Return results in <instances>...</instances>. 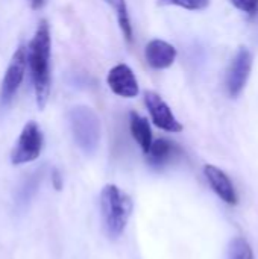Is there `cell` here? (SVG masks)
Returning a JSON list of instances; mask_svg holds the SVG:
<instances>
[{
    "mask_svg": "<svg viewBox=\"0 0 258 259\" xmlns=\"http://www.w3.org/2000/svg\"><path fill=\"white\" fill-rule=\"evenodd\" d=\"M50 29L44 20L36 27L27 47V65L40 109H44L50 96Z\"/></svg>",
    "mask_w": 258,
    "mask_h": 259,
    "instance_id": "cell-1",
    "label": "cell"
},
{
    "mask_svg": "<svg viewBox=\"0 0 258 259\" xmlns=\"http://www.w3.org/2000/svg\"><path fill=\"white\" fill-rule=\"evenodd\" d=\"M100 212L108 237L119 238L126 229L132 212V202L119 187L106 185L100 193Z\"/></svg>",
    "mask_w": 258,
    "mask_h": 259,
    "instance_id": "cell-2",
    "label": "cell"
},
{
    "mask_svg": "<svg viewBox=\"0 0 258 259\" xmlns=\"http://www.w3.org/2000/svg\"><path fill=\"white\" fill-rule=\"evenodd\" d=\"M68 120L79 149L88 155L94 153L100 141V120L97 114L91 108L79 105L70 109Z\"/></svg>",
    "mask_w": 258,
    "mask_h": 259,
    "instance_id": "cell-3",
    "label": "cell"
},
{
    "mask_svg": "<svg viewBox=\"0 0 258 259\" xmlns=\"http://www.w3.org/2000/svg\"><path fill=\"white\" fill-rule=\"evenodd\" d=\"M43 143L44 140L38 124L35 121H29L23 127L14 146V150L11 153V162L14 165H21L35 161L43 150Z\"/></svg>",
    "mask_w": 258,
    "mask_h": 259,
    "instance_id": "cell-4",
    "label": "cell"
},
{
    "mask_svg": "<svg viewBox=\"0 0 258 259\" xmlns=\"http://www.w3.org/2000/svg\"><path fill=\"white\" fill-rule=\"evenodd\" d=\"M26 65H27V52L24 47H18L5 71L3 80H2V100L3 103L11 102V99L15 96V93L18 91L23 77H24V71H26Z\"/></svg>",
    "mask_w": 258,
    "mask_h": 259,
    "instance_id": "cell-5",
    "label": "cell"
},
{
    "mask_svg": "<svg viewBox=\"0 0 258 259\" xmlns=\"http://www.w3.org/2000/svg\"><path fill=\"white\" fill-rule=\"evenodd\" d=\"M251 68H252V55L246 47H242L237 52L236 58L233 59L227 74V88L231 97H237L243 91L249 79Z\"/></svg>",
    "mask_w": 258,
    "mask_h": 259,
    "instance_id": "cell-6",
    "label": "cell"
},
{
    "mask_svg": "<svg viewBox=\"0 0 258 259\" xmlns=\"http://www.w3.org/2000/svg\"><path fill=\"white\" fill-rule=\"evenodd\" d=\"M144 102L149 109V114L152 117V121L157 127L166 131V132H181L182 124L176 120L169 105L161 99L160 94L154 91H148L144 94Z\"/></svg>",
    "mask_w": 258,
    "mask_h": 259,
    "instance_id": "cell-7",
    "label": "cell"
},
{
    "mask_svg": "<svg viewBox=\"0 0 258 259\" xmlns=\"http://www.w3.org/2000/svg\"><path fill=\"white\" fill-rule=\"evenodd\" d=\"M106 82L111 91L120 97L132 99L138 94V83L132 70L126 64H119L113 67L108 73Z\"/></svg>",
    "mask_w": 258,
    "mask_h": 259,
    "instance_id": "cell-8",
    "label": "cell"
},
{
    "mask_svg": "<svg viewBox=\"0 0 258 259\" xmlns=\"http://www.w3.org/2000/svg\"><path fill=\"white\" fill-rule=\"evenodd\" d=\"M204 175L211 187V190L228 205H236L237 203V193L230 181V178L217 167L214 165H205L204 167Z\"/></svg>",
    "mask_w": 258,
    "mask_h": 259,
    "instance_id": "cell-9",
    "label": "cell"
},
{
    "mask_svg": "<svg viewBox=\"0 0 258 259\" xmlns=\"http://www.w3.org/2000/svg\"><path fill=\"white\" fill-rule=\"evenodd\" d=\"M144 55L148 64L152 68L163 70V68H169L175 62L176 49L163 39H152L151 42H148Z\"/></svg>",
    "mask_w": 258,
    "mask_h": 259,
    "instance_id": "cell-10",
    "label": "cell"
},
{
    "mask_svg": "<svg viewBox=\"0 0 258 259\" xmlns=\"http://www.w3.org/2000/svg\"><path fill=\"white\" fill-rule=\"evenodd\" d=\"M179 153H181V150L175 143H172L166 138H160L152 143L151 150L146 153V156H148V162L152 167L160 168V167H164L169 162H172L175 158H178Z\"/></svg>",
    "mask_w": 258,
    "mask_h": 259,
    "instance_id": "cell-11",
    "label": "cell"
},
{
    "mask_svg": "<svg viewBox=\"0 0 258 259\" xmlns=\"http://www.w3.org/2000/svg\"><path fill=\"white\" fill-rule=\"evenodd\" d=\"M129 127H131V134H132L134 140L138 143L141 150L144 153H148L151 150L152 143H154L152 141V131H151L148 120L144 117L138 115L137 112H131L129 114Z\"/></svg>",
    "mask_w": 258,
    "mask_h": 259,
    "instance_id": "cell-12",
    "label": "cell"
},
{
    "mask_svg": "<svg viewBox=\"0 0 258 259\" xmlns=\"http://www.w3.org/2000/svg\"><path fill=\"white\" fill-rule=\"evenodd\" d=\"M106 2H108L109 5H113V8L116 9L120 30H122L123 36L126 38V41L131 42V41H132V26H131L129 14H128L126 0H106Z\"/></svg>",
    "mask_w": 258,
    "mask_h": 259,
    "instance_id": "cell-13",
    "label": "cell"
},
{
    "mask_svg": "<svg viewBox=\"0 0 258 259\" xmlns=\"http://www.w3.org/2000/svg\"><path fill=\"white\" fill-rule=\"evenodd\" d=\"M228 259H254L249 243L242 237L234 238L228 247Z\"/></svg>",
    "mask_w": 258,
    "mask_h": 259,
    "instance_id": "cell-14",
    "label": "cell"
},
{
    "mask_svg": "<svg viewBox=\"0 0 258 259\" xmlns=\"http://www.w3.org/2000/svg\"><path fill=\"white\" fill-rule=\"evenodd\" d=\"M40 181H41V171H36V173L30 175L29 179H26V182H24L23 187L20 188L18 197H17V202H18L20 205L27 203V202L33 197V194H35V191H36V188H38V185H40Z\"/></svg>",
    "mask_w": 258,
    "mask_h": 259,
    "instance_id": "cell-15",
    "label": "cell"
},
{
    "mask_svg": "<svg viewBox=\"0 0 258 259\" xmlns=\"http://www.w3.org/2000/svg\"><path fill=\"white\" fill-rule=\"evenodd\" d=\"M158 5L163 6H179L189 11H201L210 5V0H158Z\"/></svg>",
    "mask_w": 258,
    "mask_h": 259,
    "instance_id": "cell-16",
    "label": "cell"
},
{
    "mask_svg": "<svg viewBox=\"0 0 258 259\" xmlns=\"http://www.w3.org/2000/svg\"><path fill=\"white\" fill-rule=\"evenodd\" d=\"M231 3L249 15H254L258 11V0H231Z\"/></svg>",
    "mask_w": 258,
    "mask_h": 259,
    "instance_id": "cell-17",
    "label": "cell"
},
{
    "mask_svg": "<svg viewBox=\"0 0 258 259\" xmlns=\"http://www.w3.org/2000/svg\"><path fill=\"white\" fill-rule=\"evenodd\" d=\"M52 184H53L55 190H61L62 188V179H61L58 170H53V173H52Z\"/></svg>",
    "mask_w": 258,
    "mask_h": 259,
    "instance_id": "cell-18",
    "label": "cell"
},
{
    "mask_svg": "<svg viewBox=\"0 0 258 259\" xmlns=\"http://www.w3.org/2000/svg\"><path fill=\"white\" fill-rule=\"evenodd\" d=\"M29 3H30V6H32L33 9H40V8L44 6L46 0H29Z\"/></svg>",
    "mask_w": 258,
    "mask_h": 259,
    "instance_id": "cell-19",
    "label": "cell"
}]
</instances>
